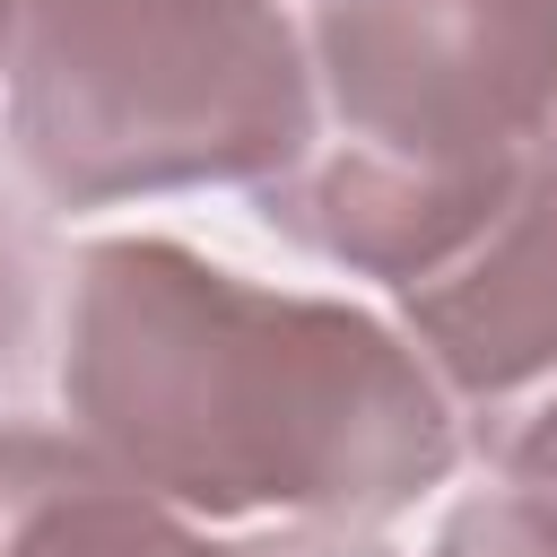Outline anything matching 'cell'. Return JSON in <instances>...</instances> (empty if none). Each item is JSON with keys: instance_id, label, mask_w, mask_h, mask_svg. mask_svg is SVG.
<instances>
[{"instance_id": "6da1fadb", "label": "cell", "mask_w": 557, "mask_h": 557, "mask_svg": "<svg viewBox=\"0 0 557 557\" xmlns=\"http://www.w3.org/2000/svg\"><path fill=\"white\" fill-rule=\"evenodd\" d=\"M61 400L96 461L209 522L296 513L366 531L461 453L435 374L374 313L252 287L165 235L78 252Z\"/></svg>"}, {"instance_id": "7a4b0ae2", "label": "cell", "mask_w": 557, "mask_h": 557, "mask_svg": "<svg viewBox=\"0 0 557 557\" xmlns=\"http://www.w3.org/2000/svg\"><path fill=\"white\" fill-rule=\"evenodd\" d=\"M331 139L270 174L261 218L366 278L453 261L557 139V0H322Z\"/></svg>"}, {"instance_id": "3957f363", "label": "cell", "mask_w": 557, "mask_h": 557, "mask_svg": "<svg viewBox=\"0 0 557 557\" xmlns=\"http://www.w3.org/2000/svg\"><path fill=\"white\" fill-rule=\"evenodd\" d=\"M9 139L44 200L270 183L313 148V61L278 0H26Z\"/></svg>"}, {"instance_id": "277c9868", "label": "cell", "mask_w": 557, "mask_h": 557, "mask_svg": "<svg viewBox=\"0 0 557 557\" xmlns=\"http://www.w3.org/2000/svg\"><path fill=\"white\" fill-rule=\"evenodd\" d=\"M400 322L461 400L505 409L557 374V165H531L513 200L426 278L400 287Z\"/></svg>"}, {"instance_id": "5b68a950", "label": "cell", "mask_w": 557, "mask_h": 557, "mask_svg": "<svg viewBox=\"0 0 557 557\" xmlns=\"http://www.w3.org/2000/svg\"><path fill=\"white\" fill-rule=\"evenodd\" d=\"M0 557H226L78 435H0Z\"/></svg>"}, {"instance_id": "8992f818", "label": "cell", "mask_w": 557, "mask_h": 557, "mask_svg": "<svg viewBox=\"0 0 557 557\" xmlns=\"http://www.w3.org/2000/svg\"><path fill=\"white\" fill-rule=\"evenodd\" d=\"M435 557H557V505L548 496H479L444 522Z\"/></svg>"}, {"instance_id": "52a82bcc", "label": "cell", "mask_w": 557, "mask_h": 557, "mask_svg": "<svg viewBox=\"0 0 557 557\" xmlns=\"http://www.w3.org/2000/svg\"><path fill=\"white\" fill-rule=\"evenodd\" d=\"M35 305H44V244L0 200V383H17V366L35 348Z\"/></svg>"}, {"instance_id": "ba28073f", "label": "cell", "mask_w": 557, "mask_h": 557, "mask_svg": "<svg viewBox=\"0 0 557 557\" xmlns=\"http://www.w3.org/2000/svg\"><path fill=\"white\" fill-rule=\"evenodd\" d=\"M496 453H505V470L522 479V496H548V505H557V400H540Z\"/></svg>"}, {"instance_id": "9c48e42d", "label": "cell", "mask_w": 557, "mask_h": 557, "mask_svg": "<svg viewBox=\"0 0 557 557\" xmlns=\"http://www.w3.org/2000/svg\"><path fill=\"white\" fill-rule=\"evenodd\" d=\"M235 557H392V548L366 540V531H348V522H296V531L252 540V548H235Z\"/></svg>"}, {"instance_id": "30bf717a", "label": "cell", "mask_w": 557, "mask_h": 557, "mask_svg": "<svg viewBox=\"0 0 557 557\" xmlns=\"http://www.w3.org/2000/svg\"><path fill=\"white\" fill-rule=\"evenodd\" d=\"M17 26H26V0H0V70H9V52H17Z\"/></svg>"}, {"instance_id": "8fae6325", "label": "cell", "mask_w": 557, "mask_h": 557, "mask_svg": "<svg viewBox=\"0 0 557 557\" xmlns=\"http://www.w3.org/2000/svg\"><path fill=\"white\" fill-rule=\"evenodd\" d=\"M548 165H557V139H548Z\"/></svg>"}]
</instances>
